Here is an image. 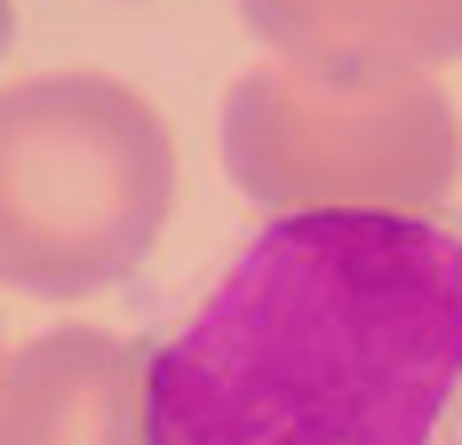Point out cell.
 <instances>
[{
    "label": "cell",
    "instance_id": "6",
    "mask_svg": "<svg viewBox=\"0 0 462 445\" xmlns=\"http://www.w3.org/2000/svg\"><path fill=\"white\" fill-rule=\"evenodd\" d=\"M8 24H16V16H8V0H0V56H8Z\"/></svg>",
    "mask_w": 462,
    "mask_h": 445
},
{
    "label": "cell",
    "instance_id": "3",
    "mask_svg": "<svg viewBox=\"0 0 462 445\" xmlns=\"http://www.w3.org/2000/svg\"><path fill=\"white\" fill-rule=\"evenodd\" d=\"M224 168L272 215H439L462 176V120L430 72L247 64L224 95Z\"/></svg>",
    "mask_w": 462,
    "mask_h": 445
},
{
    "label": "cell",
    "instance_id": "2",
    "mask_svg": "<svg viewBox=\"0 0 462 445\" xmlns=\"http://www.w3.org/2000/svg\"><path fill=\"white\" fill-rule=\"evenodd\" d=\"M176 199V143L136 88L41 72L0 88V286L96 295L143 263Z\"/></svg>",
    "mask_w": 462,
    "mask_h": 445
},
{
    "label": "cell",
    "instance_id": "5",
    "mask_svg": "<svg viewBox=\"0 0 462 445\" xmlns=\"http://www.w3.org/2000/svg\"><path fill=\"white\" fill-rule=\"evenodd\" d=\"M247 32L303 72H439L462 56V0H239Z\"/></svg>",
    "mask_w": 462,
    "mask_h": 445
},
{
    "label": "cell",
    "instance_id": "4",
    "mask_svg": "<svg viewBox=\"0 0 462 445\" xmlns=\"http://www.w3.org/2000/svg\"><path fill=\"white\" fill-rule=\"evenodd\" d=\"M0 445H143V366L104 326H56L0 366Z\"/></svg>",
    "mask_w": 462,
    "mask_h": 445
},
{
    "label": "cell",
    "instance_id": "1",
    "mask_svg": "<svg viewBox=\"0 0 462 445\" xmlns=\"http://www.w3.org/2000/svg\"><path fill=\"white\" fill-rule=\"evenodd\" d=\"M462 390V239L279 215L143 358V445H430Z\"/></svg>",
    "mask_w": 462,
    "mask_h": 445
}]
</instances>
